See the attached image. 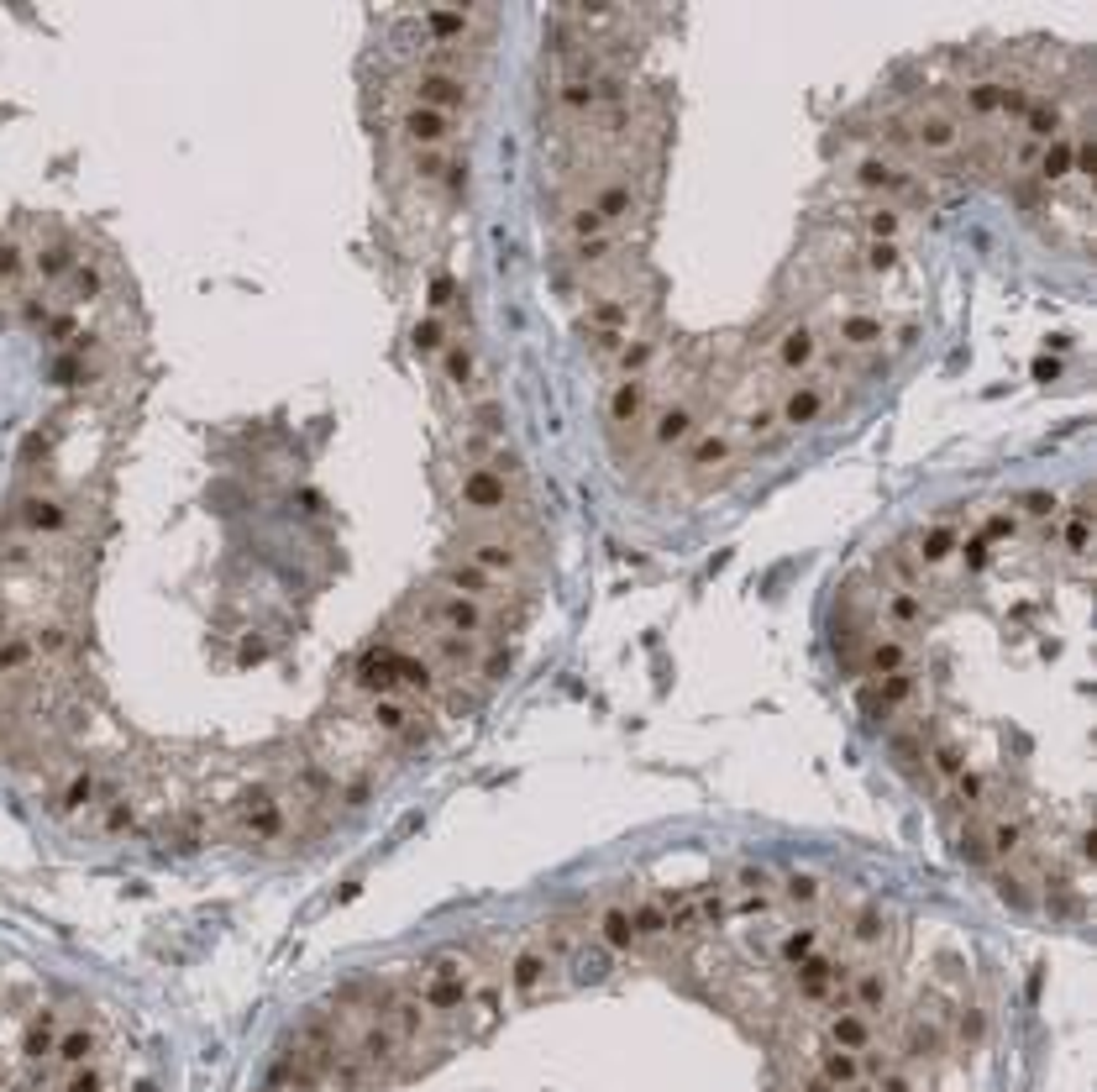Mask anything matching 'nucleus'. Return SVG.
<instances>
[{
	"label": "nucleus",
	"mask_w": 1097,
	"mask_h": 1092,
	"mask_svg": "<svg viewBox=\"0 0 1097 1092\" xmlns=\"http://www.w3.org/2000/svg\"><path fill=\"white\" fill-rule=\"evenodd\" d=\"M641 210V190H636V179H599L583 201L568 210V221H563V232H568L572 247L583 243H605V237H614L620 226H630V216Z\"/></svg>",
	"instance_id": "nucleus-1"
},
{
	"label": "nucleus",
	"mask_w": 1097,
	"mask_h": 1092,
	"mask_svg": "<svg viewBox=\"0 0 1097 1092\" xmlns=\"http://www.w3.org/2000/svg\"><path fill=\"white\" fill-rule=\"evenodd\" d=\"M452 504H457V515L473 530H499L515 515V479H504V473L488 468V462H473V468L457 473Z\"/></svg>",
	"instance_id": "nucleus-2"
},
{
	"label": "nucleus",
	"mask_w": 1097,
	"mask_h": 1092,
	"mask_svg": "<svg viewBox=\"0 0 1097 1092\" xmlns=\"http://www.w3.org/2000/svg\"><path fill=\"white\" fill-rule=\"evenodd\" d=\"M893 137L903 148H914L919 158H956V153L967 148L972 126L961 122L950 106H935V100H930V106H914L908 116H898Z\"/></svg>",
	"instance_id": "nucleus-3"
},
{
	"label": "nucleus",
	"mask_w": 1097,
	"mask_h": 1092,
	"mask_svg": "<svg viewBox=\"0 0 1097 1092\" xmlns=\"http://www.w3.org/2000/svg\"><path fill=\"white\" fill-rule=\"evenodd\" d=\"M846 179H851L866 201H888V205H898V210H908L914 195H925V190H919V174L903 168L898 158H888V153H861V158L846 168Z\"/></svg>",
	"instance_id": "nucleus-4"
},
{
	"label": "nucleus",
	"mask_w": 1097,
	"mask_h": 1092,
	"mask_svg": "<svg viewBox=\"0 0 1097 1092\" xmlns=\"http://www.w3.org/2000/svg\"><path fill=\"white\" fill-rule=\"evenodd\" d=\"M409 100L415 106H431V111H447V116H457L462 106H473V80L457 69V64H420L415 74H409Z\"/></svg>",
	"instance_id": "nucleus-5"
},
{
	"label": "nucleus",
	"mask_w": 1097,
	"mask_h": 1092,
	"mask_svg": "<svg viewBox=\"0 0 1097 1092\" xmlns=\"http://www.w3.org/2000/svg\"><path fill=\"white\" fill-rule=\"evenodd\" d=\"M773 363L777 373L788 378H809L814 368L824 363V336L814 321H788L782 331L773 336Z\"/></svg>",
	"instance_id": "nucleus-6"
},
{
	"label": "nucleus",
	"mask_w": 1097,
	"mask_h": 1092,
	"mask_svg": "<svg viewBox=\"0 0 1097 1092\" xmlns=\"http://www.w3.org/2000/svg\"><path fill=\"white\" fill-rule=\"evenodd\" d=\"M457 132H462V122L447 116V111H431V106H415V100H405V111H400V142L409 153H442V148L457 142Z\"/></svg>",
	"instance_id": "nucleus-7"
},
{
	"label": "nucleus",
	"mask_w": 1097,
	"mask_h": 1092,
	"mask_svg": "<svg viewBox=\"0 0 1097 1092\" xmlns=\"http://www.w3.org/2000/svg\"><path fill=\"white\" fill-rule=\"evenodd\" d=\"M704 431V415H698V405L693 400H667V405H656L647 415V442L651 452H683V446L693 442Z\"/></svg>",
	"instance_id": "nucleus-8"
},
{
	"label": "nucleus",
	"mask_w": 1097,
	"mask_h": 1092,
	"mask_svg": "<svg viewBox=\"0 0 1097 1092\" xmlns=\"http://www.w3.org/2000/svg\"><path fill=\"white\" fill-rule=\"evenodd\" d=\"M824 410H830V389H824L819 378H793V384L777 395V426H782V431H804Z\"/></svg>",
	"instance_id": "nucleus-9"
},
{
	"label": "nucleus",
	"mask_w": 1097,
	"mask_h": 1092,
	"mask_svg": "<svg viewBox=\"0 0 1097 1092\" xmlns=\"http://www.w3.org/2000/svg\"><path fill=\"white\" fill-rule=\"evenodd\" d=\"M683 452H689V457H683V468H689L693 479H698V484H714L720 473H731L735 437H731V431H698Z\"/></svg>",
	"instance_id": "nucleus-10"
},
{
	"label": "nucleus",
	"mask_w": 1097,
	"mask_h": 1092,
	"mask_svg": "<svg viewBox=\"0 0 1097 1092\" xmlns=\"http://www.w3.org/2000/svg\"><path fill=\"white\" fill-rule=\"evenodd\" d=\"M16 521H22V536H27V541H58V536L69 530V504H64L58 494H27L22 510H16Z\"/></svg>",
	"instance_id": "nucleus-11"
},
{
	"label": "nucleus",
	"mask_w": 1097,
	"mask_h": 1092,
	"mask_svg": "<svg viewBox=\"0 0 1097 1092\" xmlns=\"http://www.w3.org/2000/svg\"><path fill=\"white\" fill-rule=\"evenodd\" d=\"M1066 106H1060L1056 95H1040V89H1034V100H1029V111H1024V116H1018V137H1024V142H1034V148H1045V142H1056V137H1066Z\"/></svg>",
	"instance_id": "nucleus-12"
},
{
	"label": "nucleus",
	"mask_w": 1097,
	"mask_h": 1092,
	"mask_svg": "<svg viewBox=\"0 0 1097 1092\" xmlns=\"http://www.w3.org/2000/svg\"><path fill=\"white\" fill-rule=\"evenodd\" d=\"M872 1035H877V1024L866 1013H856L851 1004H835L830 1019H824V1046L830 1051H872Z\"/></svg>",
	"instance_id": "nucleus-13"
},
{
	"label": "nucleus",
	"mask_w": 1097,
	"mask_h": 1092,
	"mask_svg": "<svg viewBox=\"0 0 1097 1092\" xmlns=\"http://www.w3.org/2000/svg\"><path fill=\"white\" fill-rule=\"evenodd\" d=\"M605 415H610L614 431H625V426H641L651 415V384L647 378H620L610 389V400H605Z\"/></svg>",
	"instance_id": "nucleus-14"
},
{
	"label": "nucleus",
	"mask_w": 1097,
	"mask_h": 1092,
	"mask_svg": "<svg viewBox=\"0 0 1097 1092\" xmlns=\"http://www.w3.org/2000/svg\"><path fill=\"white\" fill-rule=\"evenodd\" d=\"M998 100H1003V80H987V74H976V80H961L956 84V116L972 126V122H998Z\"/></svg>",
	"instance_id": "nucleus-15"
},
{
	"label": "nucleus",
	"mask_w": 1097,
	"mask_h": 1092,
	"mask_svg": "<svg viewBox=\"0 0 1097 1092\" xmlns=\"http://www.w3.org/2000/svg\"><path fill=\"white\" fill-rule=\"evenodd\" d=\"M1029 174H1034V184H1045V190H1066V179L1077 174V137L1066 132L1056 142H1045Z\"/></svg>",
	"instance_id": "nucleus-16"
},
{
	"label": "nucleus",
	"mask_w": 1097,
	"mask_h": 1092,
	"mask_svg": "<svg viewBox=\"0 0 1097 1092\" xmlns=\"http://www.w3.org/2000/svg\"><path fill=\"white\" fill-rule=\"evenodd\" d=\"M883 336H888V321L883 316H872V310H851V316H841L835 321V342H841V353H877L883 347Z\"/></svg>",
	"instance_id": "nucleus-17"
},
{
	"label": "nucleus",
	"mask_w": 1097,
	"mask_h": 1092,
	"mask_svg": "<svg viewBox=\"0 0 1097 1092\" xmlns=\"http://www.w3.org/2000/svg\"><path fill=\"white\" fill-rule=\"evenodd\" d=\"M478 22H484L478 11H447V5H431V11H420V16H415V27H420L426 38L447 42V47H457V42L478 27Z\"/></svg>",
	"instance_id": "nucleus-18"
},
{
	"label": "nucleus",
	"mask_w": 1097,
	"mask_h": 1092,
	"mask_svg": "<svg viewBox=\"0 0 1097 1092\" xmlns=\"http://www.w3.org/2000/svg\"><path fill=\"white\" fill-rule=\"evenodd\" d=\"M856 226H861V243H903L908 216L888 201H866L861 205V216H856Z\"/></svg>",
	"instance_id": "nucleus-19"
},
{
	"label": "nucleus",
	"mask_w": 1097,
	"mask_h": 1092,
	"mask_svg": "<svg viewBox=\"0 0 1097 1092\" xmlns=\"http://www.w3.org/2000/svg\"><path fill=\"white\" fill-rule=\"evenodd\" d=\"M74 268H80V247L69 243V237H53V243H42L38 252H32V274H38L42 284H64Z\"/></svg>",
	"instance_id": "nucleus-20"
},
{
	"label": "nucleus",
	"mask_w": 1097,
	"mask_h": 1092,
	"mask_svg": "<svg viewBox=\"0 0 1097 1092\" xmlns=\"http://www.w3.org/2000/svg\"><path fill=\"white\" fill-rule=\"evenodd\" d=\"M436 363H442V378H447L457 395H468V389H473V378H478V358H473V347H468L462 336H452L447 353H442Z\"/></svg>",
	"instance_id": "nucleus-21"
},
{
	"label": "nucleus",
	"mask_w": 1097,
	"mask_h": 1092,
	"mask_svg": "<svg viewBox=\"0 0 1097 1092\" xmlns=\"http://www.w3.org/2000/svg\"><path fill=\"white\" fill-rule=\"evenodd\" d=\"M777 898H782L788 909H804V914H814V909L824 903V883H819L814 872H793V877H782V883H777Z\"/></svg>",
	"instance_id": "nucleus-22"
},
{
	"label": "nucleus",
	"mask_w": 1097,
	"mask_h": 1092,
	"mask_svg": "<svg viewBox=\"0 0 1097 1092\" xmlns=\"http://www.w3.org/2000/svg\"><path fill=\"white\" fill-rule=\"evenodd\" d=\"M856 263H861L866 279H893L898 268H903V247L898 243H861Z\"/></svg>",
	"instance_id": "nucleus-23"
},
{
	"label": "nucleus",
	"mask_w": 1097,
	"mask_h": 1092,
	"mask_svg": "<svg viewBox=\"0 0 1097 1092\" xmlns=\"http://www.w3.org/2000/svg\"><path fill=\"white\" fill-rule=\"evenodd\" d=\"M32 274V252L11 237H0V294H16L22 284Z\"/></svg>",
	"instance_id": "nucleus-24"
},
{
	"label": "nucleus",
	"mask_w": 1097,
	"mask_h": 1092,
	"mask_svg": "<svg viewBox=\"0 0 1097 1092\" xmlns=\"http://www.w3.org/2000/svg\"><path fill=\"white\" fill-rule=\"evenodd\" d=\"M447 321L442 316H426V321H415V331H409V347H415V358H442L447 353Z\"/></svg>",
	"instance_id": "nucleus-25"
},
{
	"label": "nucleus",
	"mask_w": 1097,
	"mask_h": 1092,
	"mask_svg": "<svg viewBox=\"0 0 1097 1092\" xmlns=\"http://www.w3.org/2000/svg\"><path fill=\"white\" fill-rule=\"evenodd\" d=\"M740 437L751 446H767L782 437V426H777V405H762V410H746L740 415Z\"/></svg>",
	"instance_id": "nucleus-26"
},
{
	"label": "nucleus",
	"mask_w": 1097,
	"mask_h": 1092,
	"mask_svg": "<svg viewBox=\"0 0 1097 1092\" xmlns=\"http://www.w3.org/2000/svg\"><path fill=\"white\" fill-rule=\"evenodd\" d=\"M656 358L651 336H625L620 342V378H647V363Z\"/></svg>",
	"instance_id": "nucleus-27"
},
{
	"label": "nucleus",
	"mask_w": 1097,
	"mask_h": 1092,
	"mask_svg": "<svg viewBox=\"0 0 1097 1092\" xmlns=\"http://www.w3.org/2000/svg\"><path fill=\"white\" fill-rule=\"evenodd\" d=\"M1018 521L1029 526V521H1056L1060 515V494H1051V488H1029V494H1018Z\"/></svg>",
	"instance_id": "nucleus-28"
},
{
	"label": "nucleus",
	"mask_w": 1097,
	"mask_h": 1092,
	"mask_svg": "<svg viewBox=\"0 0 1097 1092\" xmlns=\"http://www.w3.org/2000/svg\"><path fill=\"white\" fill-rule=\"evenodd\" d=\"M64 294L74 300V305H89V300H100L106 294V279H100V268L95 263H80L69 279H64Z\"/></svg>",
	"instance_id": "nucleus-29"
},
{
	"label": "nucleus",
	"mask_w": 1097,
	"mask_h": 1092,
	"mask_svg": "<svg viewBox=\"0 0 1097 1092\" xmlns=\"http://www.w3.org/2000/svg\"><path fill=\"white\" fill-rule=\"evenodd\" d=\"M1018 530H1024V521H1018V510H1009V504H998V510L982 515V536H987L992 547H1009Z\"/></svg>",
	"instance_id": "nucleus-30"
},
{
	"label": "nucleus",
	"mask_w": 1097,
	"mask_h": 1092,
	"mask_svg": "<svg viewBox=\"0 0 1097 1092\" xmlns=\"http://www.w3.org/2000/svg\"><path fill=\"white\" fill-rule=\"evenodd\" d=\"M27 321L32 326L47 321V300H42V294H27Z\"/></svg>",
	"instance_id": "nucleus-31"
},
{
	"label": "nucleus",
	"mask_w": 1097,
	"mask_h": 1092,
	"mask_svg": "<svg viewBox=\"0 0 1097 1092\" xmlns=\"http://www.w3.org/2000/svg\"><path fill=\"white\" fill-rule=\"evenodd\" d=\"M452 300V284L447 279H436V294H431V305H436V310H442V305H447Z\"/></svg>",
	"instance_id": "nucleus-32"
},
{
	"label": "nucleus",
	"mask_w": 1097,
	"mask_h": 1092,
	"mask_svg": "<svg viewBox=\"0 0 1097 1092\" xmlns=\"http://www.w3.org/2000/svg\"><path fill=\"white\" fill-rule=\"evenodd\" d=\"M1056 373H1060V363H1056V358H1051V363H1045V358L1034 363V378H1056Z\"/></svg>",
	"instance_id": "nucleus-33"
}]
</instances>
